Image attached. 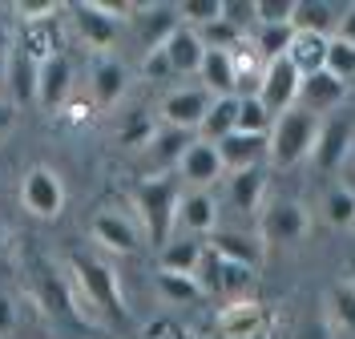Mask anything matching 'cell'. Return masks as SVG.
Segmentation results:
<instances>
[{"mask_svg": "<svg viewBox=\"0 0 355 339\" xmlns=\"http://www.w3.org/2000/svg\"><path fill=\"white\" fill-rule=\"evenodd\" d=\"M323 210H327V223L331 226H355V194L347 186H331L327 198H323Z\"/></svg>", "mask_w": 355, "mask_h": 339, "instance_id": "33", "label": "cell"}, {"mask_svg": "<svg viewBox=\"0 0 355 339\" xmlns=\"http://www.w3.org/2000/svg\"><path fill=\"white\" fill-rule=\"evenodd\" d=\"M130 85V69L121 65L117 57H97L93 61V101L101 110H110L121 101V93Z\"/></svg>", "mask_w": 355, "mask_h": 339, "instance_id": "18", "label": "cell"}, {"mask_svg": "<svg viewBox=\"0 0 355 339\" xmlns=\"http://www.w3.org/2000/svg\"><path fill=\"white\" fill-rule=\"evenodd\" d=\"M93 238L105 250H117V254H133L137 250V230H133V223L121 218V214H113V210H101L93 218Z\"/></svg>", "mask_w": 355, "mask_h": 339, "instance_id": "20", "label": "cell"}, {"mask_svg": "<svg viewBox=\"0 0 355 339\" xmlns=\"http://www.w3.org/2000/svg\"><path fill=\"white\" fill-rule=\"evenodd\" d=\"M218 154L230 174L250 170V166H263V158H270V134H243V130H234L230 137L218 141Z\"/></svg>", "mask_w": 355, "mask_h": 339, "instance_id": "13", "label": "cell"}, {"mask_svg": "<svg viewBox=\"0 0 355 339\" xmlns=\"http://www.w3.org/2000/svg\"><path fill=\"white\" fill-rule=\"evenodd\" d=\"M17 331V303L8 295H0V339Z\"/></svg>", "mask_w": 355, "mask_h": 339, "instance_id": "44", "label": "cell"}, {"mask_svg": "<svg viewBox=\"0 0 355 339\" xmlns=\"http://www.w3.org/2000/svg\"><path fill=\"white\" fill-rule=\"evenodd\" d=\"M157 295L166 303H194L202 299V287L194 275H174V271H157Z\"/></svg>", "mask_w": 355, "mask_h": 339, "instance_id": "31", "label": "cell"}, {"mask_svg": "<svg viewBox=\"0 0 355 339\" xmlns=\"http://www.w3.org/2000/svg\"><path fill=\"white\" fill-rule=\"evenodd\" d=\"M250 283H254L250 267H239V263H226V259H222V295H230V299L239 303V295L250 291Z\"/></svg>", "mask_w": 355, "mask_h": 339, "instance_id": "39", "label": "cell"}, {"mask_svg": "<svg viewBox=\"0 0 355 339\" xmlns=\"http://www.w3.org/2000/svg\"><path fill=\"white\" fill-rule=\"evenodd\" d=\"M327 299H331L335 319H339V323H343L347 331H355V283H352V279L335 283L331 291H327Z\"/></svg>", "mask_w": 355, "mask_h": 339, "instance_id": "37", "label": "cell"}, {"mask_svg": "<svg viewBox=\"0 0 355 339\" xmlns=\"http://www.w3.org/2000/svg\"><path fill=\"white\" fill-rule=\"evenodd\" d=\"M178 226H182L190 238L214 234V230H218V202H214L206 190H186L182 202H178Z\"/></svg>", "mask_w": 355, "mask_h": 339, "instance_id": "15", "label": "cell"}, {"mask_svg": "<svg viewBox=\"0 0 355 339\" xmlns=\"http://www.w3.org/2000/svg\"><path fill=\"white\" fill-rule=\"evenodd\" d=\"M69 89H73V65L65 53H53L49 61H41V73H37V101L44 110H61Z\"/></svg>", "mask_w": 355, "mask_h": 339, "instance_id": "14", "label": "cell"}, {"mask_svg": "<svg viewBox=\"0 0 355 339\" xmlns=\"http://www.w3.org/2000/svg\"><path fill=\"white\" fill-rule=\"evenodd\" d=\"M178 170H182V178L190 182L194 190H206L210 182L222 178V170H226V166H222L218 146H214V141H202V137H198V141L186 150V158H182V166H178Z\"/></svg>", "mask_w": 355, "mask_h": 339, "instance_id": "16", "label": "cell"}, {"mask_svg": "<svg viewBox=\"0 0 355 339\" xmlns=\"http://www.w3.org/2000/svg\"><path fill=\"white\" fill-rule=\"evenodd\" d=\"M4 238H8V234H4V223H0V259H4Z\"/></svg>", "mask_w": 355, "mask_h": 339, "instance_id": "50", "label": "cell"}, {"mask_svg": "<svg viewBox=\"0 0 355 339\" xmlns=\"http://www.w3.org/2000/svg\"><path fill=\"white\" fill-rule=\"evenodd\" d=\"M12 121H17V105L12 101H0V137L12 130Z\"/></svg>", "mask_w": 355, "mask_h": 339, "instance_id": "46", "label": "cell"}, {"mask_svg": "<svg viewBox=\"0 0 355 339\" xmlns=\"http://www.w3.org/2000/svg\"><path fill=\"white\" fill-rule=\"evenodd\" d=\"M141 73H146L150 81H166V77H178L174 65H170V57H166V49H150V53H146V65H141Z\"/></svg>", "mask_w": 355, "mask_h": 339, "instance_id": "43", "label": "cell"}, {"mask_svg": "<svg viewBox=\"0 0 355 339\" xmlns=\"http://www.w3.org/2000/svg\"><path fill=\"white\" fill-rule=\"evenodd\" d=\"M157 137V121L150 117L146 110L130 113V121L121 125V146H130V150H141V146H154Z\"/></svg>", "mask_w": 355, "mask_h": 339, "instance_id": "34", "label": "cell"}, {"mask_svg": "<svg viewBox=\"0 0 355 339\" xmlns=\"http://www.w3.org/2000/svg\"><path fill=\"white\" fill-rule=\"evenodd\" d=\"M194 279H198L202 295H222V254L210 247V243H206V254H202Z\"/></svg>", "mask_w": 355, "mask_h": 339, "instance_id": "36", "label": "cell"}, {"mask_svg": "<svg viewBox=\"0 0 355 339\" xmlns=\"http://www.w3.org/2000/svg\"><path fill=\"white\" fill-rule=\"evenodd\" d=\"M137 21H141V41H146V53H150V49H162L178 28L186 24V21H182V12H178V4H154V8H146Z\"/></svg>", "mask_w": 355, "mask_h": 339, "instance_id": "22", "label": "cell"}, {"mask_svg": "<svg viewBox=\"0 0 355 339\" xmlns=\"http://www.w3.org/2000/svg\"><path fill=\"white\" fill-rule=\"evenodd\" d=\"M214 339H275V307L266 303H230L214 315Z\"/></svg>", "mask_w": 355, "mask_h": 339, "instance_id": "5", "label": "cell"}, {"mask_svg": "<svg viewBox=\"0 0 355 339\" xmlns=\"http://www.w3.org/2000/svg\"><path fill=\"white\" fill-rule=\"evenodd\" d=\"M166 57H170V65H174L178 77H186V73H202V61H206V45H202L198 28H190V24H182L174 37L166 41Z\"/></svg>", "mask_w": 355, "mask_h": 339, "instance_id": "19", "label": "cell"}, {"mask_svg": "<svg viewBox=\"0 0 355 339\" xmlns=\"http://www.w3.org/2000/svg\"><path fill=\"white\" fill-rule=\"evenodd\" d=\"M69 267H73V279L81 283L85 299H89V303H93V307H97L105 319H110L113 327H125V323H130L113 267H105L101 259H93V254H85V250H73V254H69Z\"/></svg>", "mask_w": 355, "mask_h": 339, "instance_id": "3", "label": "cell"}, {"mask_svg": "<svg viewBox=\"0 0 355 339\" xmlns=\"http://www.w3.org/2000/svg\"><path fill=\"white\" fill-rule=\"evenodd\" d=\"M178 12H182V21L190 24V28H194V24L206 28V24L222 21V0H182Z\"/></svg>", "mask_w": 355, "mask_h": 339, "instance_id": "38", "label": "cell"}, {"mask_svg": "<svg viewBox=\"0 0 355 339\" xmlns=\"http://www.w3.org/2000/svg\"><path fill=\"white\" fill-rule=\"evenodd\" d=\"M307 206L303 202H270L263 210V238L266 243H275V247H295V243H303L307 238Z\"/></svg>", "mask_w": 355, "mask_h": 339, "instance_id": "8", "label": "cell"}, {"mask_svg": "<svg viewBox=\"0 0 355 339\" xmlns=\"http://www.w3.org/2000/svg\"><path fill=\"white\" fill-rule=\"evenodd\" d=\"M295 0H259V24H291Z\"/></svg>", "mask_w": 355, "mask_h": 339, "instance_id": "41", "label": "cell"}, {"mask_svg": "<svg viewBox=\"0 0 355 339\" xmlns=\"http://www.w3.org/2000/svg\"><path fill=\"white\" fill-rule=\"evenodd\" d=\"M275 339H279V336H275Z\"/></svg>", "mask_w": 355, "mask_h": 339, "instance_id": "52", "label": "cell"}, {"mask_svg": "<svg viewBox=\"0 0 355 339\" xmlns=\"http://www.w3.org/2000/svg\"><path fill=\"white\" fill-rule=\"evenodd\" d=\"M166 331H170V339H194L186 327H178V323H166Z\"/></svg>", "mask_w": 355, "mask_h": 339, "instance_id": "48", "label": "cell"}, {"mask_svg": "<svg viewBox=\"0 0 355 339\" xmlns=\"http://www.w3.org/2000/svg\"><path fill=\"white\" fill-rule=\"evenodd\" d=\"M198 141V134H190V130H157V137H154V146H150V154H154V162L157 166H182V158H186V150Z\"/></svg>", "mask_w": 355, "mask_h": 339, "instance_id": "29", "label": "cell"}, {"mask_svg": "<svg viewBox=\"0 0 355 339\" xmlns=\"http://www.w3.org/2000/svg\"><path fill=\"white\" fill-rule=\"evenodd\" d=\"M263 190H266V170L263 166L239 170V174H230V182H226V198H230V206H234L239 214H254Z\"/></svg>", "mask_w": 355, "mask_h": 339, "instance_id": "21", "label": "cell"}, {"mask_svg": "<svg viewBox=\"0 0 355 339\" xmlns=\"http://www.w3.org/2000/svg\"><path fill=\"white\" fill-rule=\"evenodd\" d=\"M327 41L331 37H315V33H295V41H291V61L295 69L311 77V73H319V69H327Z\"/></svg>", "mask_w": 355, "mask_h": 339, "instance_id": "27", "label": "cell"}, {"mask_svg": "<svg viewBox=\"0 0 355 339\" xmlns=\"http://www.w3.org/2000/svg\"><path fill=\"white\" fill-rule=\"evenodd\" d=\"M222 21H230L239 33L259 24V0H222Z\"/></svg>", "mask_w": 355, "mask_h": 339, "instance_id": "40", "label": "cell"}, {"mask_svg": "<svg viewBox=\"0 0 355 339\" xmlns=\"http://www.w3.org/2000/svg\"><path fill=\"white\" fill-rule=\"evenodd\" d=\"M239 130L243 134H270L275 130V117L266 113L259 93H243V101H239Z\"/></svg>", "mask_w": 355, "mask_h": 339, "instance_id": "32", "label": "cell"}, {"mask_svg": "<svg viewBox=\"0 0 355 339\" xmlns=\"http://www.w3.org/2000/svg\"><path fill=\"white\" fill-rule=\"evenodd\" d=\"M352 150V117L347 113H331L323 117V130H319V141H315V166L319 170H339L343 158Z\"/></svg>", "mask_w": 355, "mask_h": 339, "instance_id": "12", "label": "cell"}, {"mask_svg": "<svg viewBox=\"0 0 355 339\" xmlns=\"http://www.w3.org/2000/svg\"><path fill=\"white\" fill-rule=\"evenodd\" d=\"M210 105H214V97L206 89H174L162 101V117H166L170 130H190V134H198L202 121H206V113H210Z\"/></svg>", "mask_w": 355, "mask_h": 339, "instance_id": "10", "label": "cell"}, {"mask_svg": "<svg viewBox=\"0 0 355 339\" xmlns=\"http://www.w3.org/2000/svg\"><path fill=\"white\" fill-rule=\"evenodd\" d=\"M347 89H352V85H343L335 73L319 69V73L303 77V85H299V110L315 113V117H331V113L347 101Z\"/></svg>", "mask_w": 355, "mask_h": 339, "instance_id": "9", "label": "cell"}, {"mask_svg": "<svg viewBox=\"0 0 355 339\" xmlns=\"http://www.w3.org/2000/svg\"><path fill=\"white\" fill-rule=\"evenodd\" d=\"M65 8H69V17H73V24H77V33L93 49H110L117 41V17H113V8L89 4V0H69Z\"/></svg>", "mask_w": 355, "mask_h": 339, "instance_id": "11", "label": "cell"}, {"mask_svg": "<svg viewBox=\"0 0 355 339\" xmlns=\"http://www.w3.org/2000/svg\"><path fill=\"white\" fill-rule=\"evenodd\" d=\"M299 85H303V73L295 69L291 57H279L270 61L263 73V85H259V101L266 105L270 117H283L299 105Z\"/></svg>", "mask_w": 355, "mask_h": 339, "instance_id": "6", "label": "cell"}, {"mask_svg": "<svg viewBox=\"0 0 355 339\" xmlns=\"http://www.w3.org/2000/svg\"><path fill=\"white\" fill-rule=\"evenodd\" d=\"M21 202L37 218H57L65 210V186H61V178L49 166H33L21 182Z\"/></svg>", "mask_w": 355, "mask_h": 339, "instance_id": "7", "label": "cell"}, {"mask_svg": "<svg viewBox=\"0 0 355 339\" xmlns=\"http://www.w3.org/2000/svg\"><path fill=\"white\" fill-rule=\"evenodd\" d=\"M202 89L210 97H239V69H234V53H218V49H206V61H202Z\"/></svg>", "mask_w": 355, "mask_h": 339, "instance_id": "17", "label": "cell"}, {"mask_svg": "<svg viewBox=\"0 0 355 339\" xmlns=\"http://www.w3.org/2000/svg\"><path fill=\"white\" fill-rule=\"evenodd\" d=\"M37 73H41V65H37L24 49H12V57H8V89H12V105L37 101Z\"/></svg>", "mask_w": 355, "mask_h": 339, "instance_id": "24", "label": "cell"}, {"mask_svg": "<svg viewBox=\"0 0 355 339\" xmlns=\"http://www.w3.org/2000/svg\"><path fill=\"white\" fill-rule=\"evenodd\" d=\"M17 12L24 17V24H44L53 12H61V4L57 0H21Z\"/></svg>", "mask_w": 355, "mask_h": 339, "instance_id": "42", "label": "cell"}, {"mask_svg": "<svg viewBox=\"0 0 355 339\" xmlns=\"http://www.w3.org/2000/svg\"><path fill=\"white\" fill-rule=\"evenodd\" d=\"M295 33H315V37H335L331 28L339 24L331 4L323 0H295Z\"/></svg>", "mask_w": 355, "mask_h": 339, "instance_id": "26", "label": "cell"}, {"mask_svg": "<svg viewBox=\"0 0 355 339\" xmlns=\"http://www.w3.org/2000/svg\"><path fill=\"white\" fill-rule=\"evenodd\" d=\"M239 101L243 97H214V105H210V113H206V121H202V130H198L202 141L218 146L222 137H230L239 130Z\"/></svg>", "mask_w": 355, "mask_h": 339, "instance_id": "25", "label": "cell"}, {"mask_svg": "<svg viewBox=\"0 0 355 339\" xmlns=\"http://www.w3.org/2000/svg\"><path fill=\"white\" fill-rule=\"evenodd\" d=\"M202 254H206V243H202V238H190V234L170 238V247L162 250V271L194 275L198 271V263H202Z\"/></svg>", "mask_w": 355, "mask_h": 339, "instance_id": "28", "label": "cell"}, {"mask_svg": "<svg viewBox=\"0 0 355 339\" xmlns=\"http://www.w3.org/2000/svg\"><path fill=\"white\" fill-rule=\"evenodd\" d=\"M210 247L218 250L226 263H239V267H259V259H263V247H259V238H250L243 230H214L210 234Z\"/></svg>", "mask_w": 355, "mask_h": 339, "instance_id": "23", "label": "cell"}, {"mask_svg": "<svg viewBox=\"0 0 355 339\" xmlns=\"http://www.w3.org/2000/svg\"><path fill=\"white\" fill-rule=\"evenodd\" d=\"M347 275H352V283H355V254L347 259Z\"/></svg>", "mask_w": 355, "mask_h": 339, "instance_id": "51", "label": "cell"}, {"mask_svg": "<svg viewBox=\"0 0 355 339\" xmlns=\"http://www.w3.org/2000/svg\"><path fill=\"white\" fill-rule=\"evenodd\" d=\"M335 37L347 41V45H355V4L343 8V17H339V24H335Z\"/></svg>", "mask_w": 355, "mask_h": 339, "instance_id": "45", "label": "cell"}, {"mask_svg": "<svg viewBox=\"0 0 355 339\" xmlns=\"http://www.w3.org/2000/svg\"><path fill=\"white\" fill-rule=\"evenodd\" d=\"M0 85H8V61H0Z\"/></svg>", "mask_w": 355, "mask_h": 339, "instance_id": "49", "label": "cell"}, {"mask_svg": "<svg viewBox=\"0 0 355 339\" xmlns=\"http://www.w3.org/2000/svg\"><path fill=\"white\" fill-rule=\"evenodd\" d=\"M12 57V33H8V24L0 21V61H8Z\"/></svg>", "mask_w": 355, "mask_h": 339, "instance_id": "47", "label": "cell"}, {"mask_svg": "<svg viewBox=\"0 0 355 339\" xmlns=\"http://www.w3.org/2000/svg\"><path fill=\"white\" fill-rule=\"evenodd\" d=\"M319 130H323V117L299 110V105L291 113H283V117H275V130H270V162L279 170L299 166L307 154H315Z\"/></svg>", "mask_w": 355, "mask_h": 339, "instance_id": "4", "label": "cell"}, {"mask_svg": "<svg viewBox=\"0 0 355 339\" xmlns=\"http://www.w3.org/2000/svg\"><path fill=\"white\" fill-rule=\"evenodd\" d=\"M291 41H295V24H259V33H254V53L270 65V61H279V57L291 53Z\"/></svg>", "mask_w": 355, "mask_h": 339, "instance_id": "30", "label": "cell"}, {"mask_svg": "<svg viewBox=\"0 0 355 339\" xmlns=\"http://www.w3.org/2000/svg\"><path fill=\"white\" fill-rule=\"evenodd\" d=\"M133 202L146 218V234L154 247H170V230L178 226V202H182V182L174 174L162 178H146L133 186Z\"/></svg>", "mask_w": 355, "mask_h": 339, "instance_id": "2", "label": "cell"}, {"mask_svg": "<svg viewBox=\"0 0 355 339\" xmlns=\"http://www.w3.org/2000/svg\"><path fill=\"white\" fill-rule=\"evenodd\" d=\"M28 291H33L37 307H41L53 323L73 327V331H89V327H93V323L77 311L65 275L53 267V259H44V254H28Z\"/></svg>", "mask_w": 355, "mask_h": 339, "instance_id": "1", "label": "cell"}, {"mask_svg": "<svg viewBox=\"0 0 355 339\" xmlns=\"http://www.w3.org/2000/svg\"><path fill=\"white\" fill-rule=\"evenodd\" d=\"M327 73H335L343 85H352L355 81V45L331 37V41H327Z\"/></svg>", "mask_w": 355, "mask_h": 339, "instance_id": "35", "label": "cell"}]
</instances>
